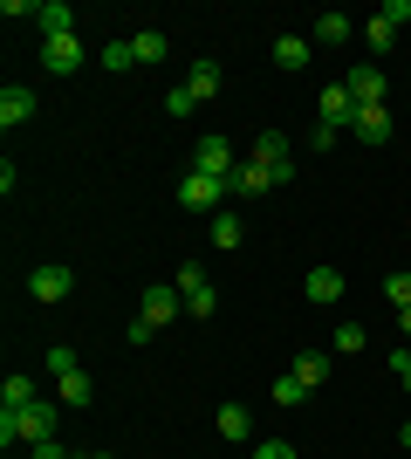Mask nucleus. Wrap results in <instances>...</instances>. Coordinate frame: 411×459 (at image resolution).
Returning a JSON list of instances; mask_svg holds the SVG:
<instances>
[{"instance_id": "obj_26", "label": "nucleus", "mask_w": 411, "mask_h": 459, "mask_svg": "<svg viewBox=\"0 0 411 459\" xmlns=\"http://www.w3.org/2000/svg\"><path fill=\"white\" fill-rule=\"evenodd\" d=\"M0 404H35V377H28V370H14V377L0 384Z\"/></svg>"}, {"instance_id": "obj_28", "label": "nucleus", "mask_w": 411, "mask_h": 459, "mask_svg": "<svg viewBox=\"0 0 411 459\" xmlns=\"http://www.w3.org/2000/svg\"><path fill=\"white\" fill-rule=\"evenodd\" d=\"M364 343H371V336H364V323H343V329H336V350H343V357H356Z\"/></svg>"}, {"instance_id": "obj_4", "label": "nucleus", "mask_w": 411, "mask_h": 459, "mask_svg": "<svg viewBox=\"0 0 411 459\" xmlns=\"http://www.w3.org/2000/svg\"><path fill=\"white\" fill-rule=\"evenodd\" d=\"M254 165H268L274 186H288V178H295V152H288V137H281V131H261V137H254Z\"/></svg>"}, {"instance_id": "obj_21", "label": "nucleus", "mask_w": 411, "mask_h": 459, "mask_svg": "<svg viewBox=\"0 0 411 459\" xmlns=\"http://www.w3.org/2000/svg\"><path fill=\"white\" fill-rule=\"evenodd\" d=\"M131 48H137V69L165 62V35H158V28H137V35H131Z\"/></svg>"}, {"instance_id": "obj_15", "label": "nucleus", "mask_w": 411, "mask_h": 459, "mask_svg": "<svg viewBox=\"0 0 411 459\" xmlns=\"http://www.w3.org/2000/svg\"><path fill=\"white\" fill-rule=\"evenodd\" d=\"M213 425H219V439H234V446H240V439H254V419H247V404H219V419H213Z\"/></svg>"}, {"instance_id": "obj_1", "label": "nucleus", "mask_w": 411, "mask_h": 459, "mask_svg": "<svg viewBox=\"0 0 411 459\" xmlns=\"http://www.w3.org/2000/svg\"><path fill=\"white\" fill-rule=\"evenodd\" d=\"M193 172H206V178H227V186H234V172H240L234 144H227V137H199V144H193Z\"/></svg>"}, {"instance_id": "obj_16", "label": "nucleus", "mask_w": 411, "mask_h": 459, "mask_svg": "<svg viewBox=\"0 0 411 459\" xmlns=\"http://www.w3.org/2000/svg\"><path fill=\"white\" fill-rule=\"evenodd\" d=\"M309 56H315L309 35H281L274 41V62H281V69H309Z\"/></svg>"}, {"instance_id": "obj_22", "label": "nucleus", "mask_w": 411, "mask_h": 459, "mask_svg": "<svg viewBox=\"0 0 411 459\" xmlns=\"http://www.w3.org/2000/svg\"><path fill=\"white\" fill-rule=\"evenodd\" d=\"M240 240H247V227H240L234 212H213V247H219V254H234Z\"/></svg>"}, {"instance_id": "obj_35", "label": "nucleus", "mask_w": 411, "mask_h": 459, "mask_svg": "<svg viewBox=\"0 0 411 459\" xmlns=\"http://www.w3.org/2000/svg\"><path fill=\"white\" fill-rule=\"evenodd\" d=\"M398 384H405V391H411V364H405V370H398Z\"/></svg>"}, {"instance_id": "obj_34", "label": "nucleus", "mask_w": 411, "mask_h": 459, "mask_svg": "<svg viewBox=\"0 0 411 459\" xmlns=\"http://www.w3.org/2000/svg\"><path fill=\"white\" fill-rule=\"evenodd\" d=\"M398 329H405V343H411V308H398Z\"/></svg>"}, {"instance_id": "obj_10", "label": "nucleus", "mask_w": 411, "mask_h": 459, "mask_svg": "<svg viewBox=\"0 0 411 459\" xmlns=\"http://www.w3.org/2000/svg\"><path fill=\"white\" fill-rule=\"evenodd\" d=\"M322 124H330V131H350V124H356V96L343 90V82L322 90Z\"/></svg>"}, {"instance_id": "obj_25", "label": "nucleus", "mask_w": 411, "mask_h": 459, "mask_svg": "<svg viewBox=\"0 0 411 459\" xmlns=\"http://www.w3.org/2000/svg\"><path fill=\"white\" fill-rule=\"evenodd\" d=\"M97 62H103V69H117V76H131V69H137V48H131V41L117 35V41H110V48H103Z\"/></svg>"}, {"instance_id": "obj_11", "label": "nucleus", "mask_w": 411, "mask_h": 459, "mask_svg": "<svg viewBox=\"0 0 411 459\" xmlns=\"http://www.w3.org/2000/svg\"><path fill=\"white\" fill-rule=\"evenodd\" d=\"M28 117H35V90L7 82V90H0V131H14V124H28Z\"/></svg>"}, {"instance_id": "obj_30", "label": "nucleus", "mask_w": 411, "mask_h": 459, "mask_svg": "<svg viewBox=\"0 0 411 459\" xmlns=\"http://www.w3.org/2000/svg\"><path fill=\"white\" fill-rule=\"evenodd\" d=\"M48 370H56V377H69V370H82V364H76V350H69V343H56V350H48Z\"/></svg>"}, {"instance_id": "obj_7", "label": "nucleus", "mask_w": 411, "mask_h": 459, "mask_svg": "<svg viewBox=\"0 0 411 459\" xmlns=\"http://www.w3.org/2000/svg\"><path fill=\"white\" fill-rule=\"evenodd\" d=\"M41 69H48V76H76L82 69V41L76 35H48L41 41Z\"/></svg>"}, {"instance_id": "obj_23", "label": "nucleus", "mask_w": 411, "mask_h": 459, "mask_svg": "<svg viewBox=\"0 0 411 459\" xmlns=\"http://www.w3.org/2000/svg\"><path fill=\"white\" fill-rule=\"evenodd\" d=\"M295 377H302V384L315 391V384L330 377V357H322V350H302V357H295Z\"/></svg>"}, {"instance_id": "obj_14", "label": "nucleus", "mask_w": 411, "mask_h": 459, "mask_svg": "<svg viewBox=\"0 0 411 459\" xmlns=\"http://www.w3.org/2000/svg\"><path fill=\"white\" fill-rule=\"evenodd\" d=\"M302 295H309V302H336V295H343V268H309Z\"/></svg>"}, {"instance_id": "obj_31", "label": "nucleus", "mask_w": 411, "mask_h": 459, "mask_svg": "<svg viewBox=\"0 0 411 459\" xmlns=\"http://www.w3.org/2000/svg\"><path fill=\"white\" fill-rule=\"evenodd\" d=\"M0 14H7V21H35L41 7H35V0H0Z\"/></svg>"}, {"instance_id": "obj_17", "label": "nucleus", "mask_w": 411, "mask_h": 459, "mask_svg": "<svg viewBox=\"0 0 411 459\" xmlns=\"http://www.w3.org/2000/svg\"><path fill=\"white\" fill-rule=\"evenodd\" d=\"M56 391H62V404H69V411H82V404L97 398V384H90V370H69V377H56Z\"/></svg>"}, {"instance_id": "obj_5", "label": "nucleus", "mask_w": 411, "mask_h": 459, "mask_svg": "<svg viewBox=\"0 0 411 459\" xmlns=\"http://www.w3.org/2000/svg\"><path fill=\"white\" fill-rule=\"evenodd\" d=\"M343 90L356 96V110H377V103H391V82H384V69H377V62L350 69V76H343Z\"/></svg>"}, {"instance_id": "obj_20", "label": "nucleus", "mask_w": 411, "mask_h": 459, "mask_svg": "<svg viewBox=\"0 0 411 459\" xmlns=\"http://www.w3.org/2000/svg\"><path fill=\"white\" fill-rule=\"evenodd\" d=\"M343 35H350V21H343V14H315V28H309V41H315V48H336Z\"/></svg>"}, {"instance_id": "obj_27", "label": "nucleus", "mask_w": 411, "mask_h": 459, "mask_svg": "<svg viewBox=\"0 0 411 459\" xmlns=\"http://www.w3.org/2000/svg\"><path fill=\"white\" fill-rule=\"evenodd\" d=\"M384 302H391V308H411V268H398L391 281H384Z\"/></svg>"}, {"instance_id": "obj_32", "label": "nucleus", "mask_w": 411, "mask_h": 459, "mask_svg": "<svg viewBox=\"0 0 411 459\" xmlns=\"http://www.w3.org/2000/svg\"><path fill=\"white\" fill-rule=\"evenodd\" d=\"M254 459H295V446H281V439H261V446H254Z\"/></svg>"}, {"instance_id": "obj_18", "label": "nucleus", "mask_w": 411, "mask_h": 459, "mask_svg": "<svg viewBox=\"0 0 411 459\" xmlns=\"http://www.w3.org/2000/svg\"><path fill=\"white\" fill-rule=\"evenodd\" d=\"M41 41H48V35H76V14H69V7H62V0H41Z\"/></svg>"}, {"instance_id": "obj_37", "label": "nucleus", "mask_w": 411, "mask_h": 459, "mask_svg": "<svg viewBox=\"0 0 411 459\" xmlns=\"http://www.w3.org/2000/svg\"><path fill=\"white\" fill-rule=\"evenodd\" d=\"M405 446H411V419H405Z\"/></svg>"}, {"instance_id": "obj_13", "label": "nucleus", "mask_w": 411, "mask_h": 459, "mask_svg": "<svg viewBox=\"0 0 411 459\" xmlns=\"http://www.w3.org/2000/svg\"><path fill=\"white\" fill-rule=\"evenodd\" d=\"M234 192H240V199H261V192H274L268 165H254V158H240V172H234Z\"/></svg>"}, {"instance_id": "obj_36", "label": "nucleus", "mask_w": 411, "mask_h": 459, "mask_svg": "<svg viewBox=\"0 0 411 459\" xmlns=\"http://www.w3.org/2000/svg\"><path fill=\"white\" fill-rule=\"evenodd\" d=\"M82 459H110V453H82Z\"/></svg>"}, {"instance_id": "obj_33", "label": "nucleus", "mask_w": 411, "mask_h": 459, "mask_svg": "<svg viewBox=\"0 0 411 459\" xmlns=\"http://www.w3.org/2000/svg\"><path fill=\"white\" fill-rule=\"evenodd\" d=\"M28 459H69V453H62L56 439H41V446H35V453H28Z\"/></svg>"}, {"instance_id": "obj_6", "label": "nucleus", "mask_w": 411, "mask_h": 459, "mask_svg": "<svg viewBox=\"0 0 411 459\" xmlns=\"http://www.w3.org/2000/svg\"><path fill=\"white\" fill-rule=\"evenodd\" d=\"M172 288L185 295V316H213V308H219V288L206 281V268H178Z\"/></svg>"}, {"instance_id": "obj_24", "label": "nucleus", "mask_w": 411, "mask_h": 459, "mask_svg": "<svg viewBox=\"0 0 411 459\" xmlns=\"http://www.w3.org/2000/svg\"><path fill=\"white\" fill-rule=\"evenodd\" d=\"M268 398H274V404H302V398H309V384L295 377V370H281V377L268 384Z\"/></svg>"}, {"instance_id": "obj_2", "label": "nucleus", "mask_w": 411, "mask_h": 459, "mask_svg": "<svg viewBox=\"0 0 411 459\" xmlns=\"http://www.w3.org/2000/svg\"><path fill=\"white\" fill-rule=\"evenodd\" d=\"M405 21H411V0H384V7H377V14L364 21V41H371L377 56H384V48L398 41V28H405Z\"/></svg>"}, {"instance_id": "obj_29", "label": "nucleus", "mask_w": 411, "mask_h": 459, "mask_svg": "<svg viewBox=\"0 0 411 459\" xmlns=\"http://www.w3.org/2000/svg\"><path fill=\"white\" fill-rule=\"evenodd\" d=\"M165 110H172V117H193V110H199V96H193V90H185V82H178V90H172V96H165Z\"/></svg>"}, {"instance_id": "obj_19", "label": "nucleus", "mask_w": 411, "mask_h": 459, "mask_svg": "<svg viewBox=\"0 0 411 459\" xmlns=\"http://www.w3.org/2000/svg\"><path fill=\"white\" fill-rule=\"evenodd\" d=\"M219 76H227L219 62H193V76H185V90H193L199 103H206V96H219Z\"/></svg>"}, {"instance_id": "obj_12", "label": "nucleus", "mask_w": 411, "mask_h": 459, "mask_svg": "<svg viewBox=\"0 0 411 459\" xmlns=\"http://www.w3.org/2000/svg\"><path fill=\"white\" fill-rule=\"evenodd\" d=\"M364 144H384L391 137V103H377V110H356V124H350Z\"/></svg>"}, {"instance_id": "obj_9", "label": "nucleus", "mask_w": 411, "mask_h": 459, "mask_svg": "<svg viewBox=\"0 0 411 459\" xmlns=\"http://www.w3.org/2000/svg\"><path fill=\"white\" fill-rule=\"evenodd\" d=\"M178 302H185V295H178L172 281H151V288H144V308H137V316L165 329V323H172V316H178Z\"/></svg>"}, {"instance_id": "obj_3", "label": "nucleus", "mask_w": 411, "mask_h": 459, "mask_svg": "<svg viewBox=\"0 0 411 459\" xmlns=\"http://www.w3.org/2000/svg\"><path fill=\"white\" fill-rule=\"evenodd\" d=\"M227 192H234V186H227V178H206V172H185V178H178V206H185V212H213V206H219V199H227Z\"/></svg>"}, {"instance_id": "obj_8", "label": "nucleus", "mask_w": 411, "mask_h": 459, "mask_svg": "<svg viewBox=\"0 0 411 459\" xmlns=\"http://www.w3.org/2000/svg\"><path fill=\"white\" fill-rule=\"evenodd\" d=\"M69 288H76V274L62 268V261H41V268L28 274V295H35V302H62Z\"/></svg>"}]
</instances>
